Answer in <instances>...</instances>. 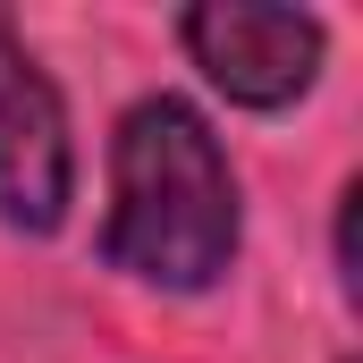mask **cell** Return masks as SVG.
I'll use <instances>...</instances> for the list:
<instances>
[{"label": "cell", "instance_id": "cell-3", "mask_svg": "<svg viewBox=\"0 0 363 363\" xmlns=\"http://www.w3.org/2000/svg\"><path fill=\"white\" fill-rule=\"evenodd\" d=\"M68 186H77L68 110H60L51 77L26 60V43L0 34V220L43 237L68 220Z\"/></svg>", "mask_w": 363, "mask_h": 363}, {"label": "cell", "instance_id": "cell-2", "mask_svg": "<svg viewBox=\"0 0 363 363\" xmlns=\"http://www.w3.org/2000/svg\"><path fill=\"white\" fill-rule=\"evenodd\" d=\"M186 51L211 85L245 110H279L313 85L321 68V26L304 9H271V0H211V9H186Z\"/></svg>", "mask_w": 363, "mask_h": 363}, {"label": "cell", "instance_id": "cell-1", "mask_svg": "<svg viewBox=\"0 0 363 363\" xmlns=\"http://www.w3.org/2000/svg\"><path fill=\"white\" fill-rule=\"evenodd\" d=\"M101 254L152 287H211L237 254V178H228L211 127L169 93H152L118 118Z\"/></svg>", "mask_w": 363, "mask_h": 363}]
</instances>
